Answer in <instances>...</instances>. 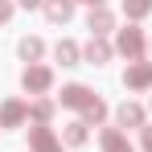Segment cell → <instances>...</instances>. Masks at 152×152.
I'll list each match as a JSON object with an SVG mask.
<instances>
[{
    "mask_svg": "<svg viewBox=\"0 0 152 152\" xmlns=\"http://www.w3.org/2000/svg\"><path fill=\"white\" fill-rule=\"evenodd\" d=\"M107 115H111V107L99 99L95 107H86V111H82V124H86V127H103V124H107Z\"/></svg>",
    "mask_w": 152,
    "mask_h": 152,
    "instance_id": "e0dca14e",
    "label": "cell"
},
{
    "mask_svg": "<svg viewBox=\"0 0 152 152\" xmlns=\"http://www.w3.org/2000/svg\"><path fill=\"white\" fill-rule=\"evenodd\" d=\"M115 53H124L127 62H144V53H148L144 29H140V25H124L119 33H115Z\"/></svg>",
    "mask_w": 152,
    "mask_h": 152,
    "instance_id": "6da1fadb",
    "label": "cell"
},
{
    "mask_svg": "<svg viewBox=\"0 0 152 152\" xmlns=\"http://www.w3.org/2000/svg\"><path fill=\"white\" fill-rule=\"evenodd\" d=\"M45 21L50 25H70L74 21V0H45Z\"/></svg>",
    "mask_w": 152,
    "mask_h": 152,
    "instance_id": "8fae6325",
    "label": "cell"
},
{
    "mask_svg": "<svg viewBox=\"0 0 152 152\" xmlns=\"http://www.w3.org/2000/svg\"><path fill=\"white\" fill-rule=\"evenodd\" d=\"M111 115H115V127H119V132H124V127H127V132H132V127L140 132V127L148 124V107H140V103H132V99H124Z\"/></svg>",
    "mask_w": 152,
    "mask_h": 152,
    "instance_id": "5b68a950",
    "label": "cell"
},
{
    "mask_svg": "<svg viewBox=\"0 0 152 152\" xmlns=\"http://www.w3.org/2000/svg\"><path fill=\"white\" fill-rule=\"evenodd\" d=\"M148 12H152V0H124V17L132 21V25H140Z\"/></svg>",
    "mask_w": 152,
    "mask_h": 152,
    "instance_id": "2e32d148",
    "label": "cell"
},
{
    "mask_svg": "<svg viewBox=\"0 0 152 152\" xmlns=\"http://www.w3.org/2000/svg\"><path fill=\"white\" fill-rule=\"evenodd\" d=\"M86 140H91V127L82 124V119H70V124L62 127V144L66 148H82Z\"/></svg>",
    "mask_w": 152,
    "mask_h": 152,
    "instance_id": "4fadbf2b",
    "label": "cell"
},
{
    "mask_svg": "<svg viewBox=\"0 0 152 152\" xmlns=\"http://www.w3.org/2000/svg\"><path fill=\"white\" fill-rule=\"evenodd\" d=\"M53 58H58L62 66H82V45L70 41V37H62V41L53 45Z\"/></svg>",
    "mask_w": 152,
    "mask_h": 152,
    "instance_id": "5bb4252c",
    "label": "cell"
},
{
    "mask_svg": "<svg viewBox=\"0 0 152 152\" xmlns=\"http://www.w3.org/2000/svg\"><path fill=\"white\" fill-rule=\"evenodd\" d=\"M17 8H45V0H17Z\"/></svg>",
    "mask_w": 152,
    "mask_h": 152,
    "instance_id": "ffe728a7",
    "label": "cell"
},
{
    "mask_svg": "<svg viewBox=\"0 0 152 152\" xmlns=\"http://www.w3.org/2000/svg\"><path fill=\"white\" fill-rule=\"evenodd\" d=\"M124 91H152V62H127L124 70Z\"/></svg>",
    "mask_w": 152,
    "mask_h": 152,
    "instance_id": "52a82bcc",
    "label": "cell"
},
{
    "mask_svg": "<svg viewBox=\"0 0 152 152\" xmlns=\"http://www.w3.org/2000/svg\"><path fill=\"white\" fill-rule=\"evenodd\" d=\"M86 29H91V37H107V33H115V12L103 4V8H91L86 12Z\"/></svg>",
    "mask_w": 152,
    "mask_h": 152,
    "instance_id": "9c48e42d",
    "label": "cell"
},
{
    "mask_svg": "<svg viewBox=\"0 0 152 152\" xmlns=\"http://www.w3.org/2000/svg\"><path fill=\"white\" fill-rule=\"evenodd\" d=\"M0 127H4V132L29 127V103L25 99H4L0 103Z\"/></svg>",
    "mask_w": 152,
    "mask_h": 152,
    "instance_id": "8992f818",
    "label": "cell"
},
{
    "mask_svg": "<svg viewBox=\"0 0 152 152\" xmlns=\"http://www.w3.org/2000/svg\"><path fill=\"white\" fill-rule=\"evenodd\" d=\"M58 103L82 115L86 107H95V103H99V95H95V91H91L86 82H66V86H62V95H58Z\"/></svg>",
    "mask_w": 152,
    "mask_h": 152,
    "instance_id": "3957f363",
    "label": "cell"
},
{
    "mask_svg": "<svg viewBox=\"0 0 152 152\" xmlns=\"http://www.w3.org/2000/svg\"><path fill=\"white\" fill-rule=\"evenodd\" d=\"M99 148L103 152H136L127 132H119V127H99Z\"/></svg>",
    "mask_w": 152,
    "mask_h": 152,
    "instance_id": "30bf717a",
    "label": "cell"
},
{
    "mask_svg": "<svg viewBox=\"0 0 152 152\" xmlns=\"http://www.w3.org/2000/svg\"><path fill=\"white\" fill-rule=\"evenodd\" d=\"M148 111H152V99H148Z\"/></svg>",
    "mask_w": 152,
    "mask_h": 152,
    "instance_id": "7402d4cb",
    "label": "cell"
},
{
    "mask_svg": "<svg viewBox=\"0 0 152 152\" xmlns=\"http://www.w3.org/2000/svg\"><path fill=\"white\" fill-rule=\"evenodd\" d=\"M29 152H66V144L50 124H29Z\"/></svg>",
    "mask_w": 152,
    "mask_h": 152,
    "instance_id": "277c9868",
    "label": "cell"
},
{
    "mask_svg": "<svg viewBox=\"0 0 152 152\" xmlns=\"http://www.w3.org/2000/svg\"><path fill=\"white\" fill-rule=\"evenodd\" d=\"M115 58V45L107 41V37H91L86 45H82V62H91V66H107Z\"/></svg>",
    "mask_w": 152,
    "mask_h": 152,
    "instance_id": "ba28073f",
    "label": "cell"
},
{
    "mask_svg": "<svg viewBox=\"0 0 152 152\" xmlns=\"http://www.w3.org/2000/svg\"><path fill=\"white\" fill-rule=\"evenodd\" d=\"M53 111H58V103H53V99H45V95L33 99V103H29V124H50Z\"/></svg>",
    "mask_w": 152,
    "mask_h": 152,
    "instance_id": "9a60e30c",
    "label": "cell"
},
{
    "mask_svg": "<svg viewBox=\"0 0 152 152\" xmlns=\"http://www.w3.org/2000/svg\"><path fill=\"white\" fill-rule=\"evenodd\" d=\"M74 4H91V8H103L107 0H74Z\"/></svg>",
    "mask_w": 152,
    "mask_h": 152,
    "instance_id": "44dd1931",
    "label": "cell"
},
{
    "mask_svg": "<svg viewBox=\"0 0 152 152\" xmlns=\"http://www.w3.org/2000/svg\"><path fill=\"white\" fill-rule=\"evenodd\" d=\"M12 12H17V0H0V25H8Z\"/></svg>",
    "mask_w": 152,
    "mask_h": 152,
    "instance_id": "d6986e66",
    "label": "cell"
},
{
    "mask_svg": "<svg viewBox=\"0 0 152 152\" xmlns=\"http://www.w3.org/2000/svg\"><path fill=\"white\" fill-rule=\"evenodd\" d=\"M21 91L33 95V99L50 95V91H53V70L41 66V62H37V66H25V70H21Z\"/></svg>",
    "mask_w": 152,
    "mask_h": 152,
    "instance_id": "7a4b0ae2",
    "label": "cell"
},
{
    "mask_svg": "<svg viewBox=\"0 0 152 152\" xmlns=\"http://www.w3.org/2000/svg\"><path fill=\"white\" fill-rule=\"evenodd\" d=\"M17 53H21L25 66H37V62L45 58V41H41V37H21V41H17Z\"/></svg>",
    "mask_w": 152,
    "mask_h": 152,
    "instance_id": "7c38bea8",
    "label": "cell"
},
{
    "mask_svg": "<svg viewBox=\"0 0 152 152\" xmlns=\"http://www.w3.org/2000/svg\"><path fill=\"white\" fill-rule=\"evenodd\" d=\"M140 152H152V124L140 127Z\"/></svg>",
    "mask_w": 152,
    "mask_h": 152,
    "instance_id": "ac0fdd59",
    "label": "cell"
}]
</instances>
